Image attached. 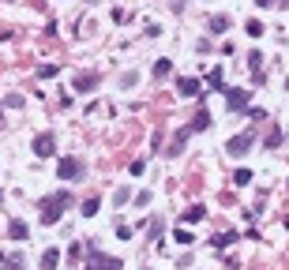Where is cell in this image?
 Listing matches in <instances>:
<instances>
[{"instance_id": "1", "label": "cell", "mask_w": 289, "mask_h": 270, "mask_svg": "<svg viewBox=\"0 0 289 270\" xmlns=\"http://www.w3.org/2000/svg\"><path fill=\"white\" fill-rule=\"evenodd\" d=\"M72 191L68 188H60V191H49V195H42L38 199V214H42V225H56L64 214L72 210Z\"/></svg>"}, {"instance_id": "2", "label": "cell", "mask_w": 289, "mask_h": 270, "mask_svg": "<svg viewBox=\"0 0 289 270\" xmlns=\"http://www.w3.org/2000/svg\"><path fill=\"white\" fill-rule=\"evenodd\" d=\"M252 147H255V131L248 128V131H237L233 139L226 143V154H233V158H244V154L252 150Z\"/></svg>"}, {"instance_id": "3", "label": "cell", "mask_w": 289, "mask_h": 270, "mask_svg": "<svg viewBox=\"0 0 289 270\" xmlns=\"http://www.w3.org/2000/svg\"><path fill=\"white\" fill-rule=\"evenodd\" d=\"M86 270H124V263L117 255H105L98 248H90V255H86Z\"/></svg>"}, {"instance_id": "4", "label": "cell", "mask_w": 289, "mask_h": 270, "mask_svg": "<svg viewBox=\"0 0 289 270\" xmlns=\"http://www.w3.org/2000/svg\"><path fill=\"white\" fill-rule=\"evenodd\" d=\"M221 94H226V109H229V113H244L248 102H252V94H248L244 86H226Z\"/></svg>"}, {"instance_id": "5", "label": "cell", "mask_w": 289, "mask_h": 270, "mask_svg": "<svg viewBox=\"0 0 289 270\" xmlns=\"http://www.w3.org/2000/svg\"><path fill=\"white\" fill-rule=\"evenodd\" d=\"M83 169H86V165H83L79 158H72V154H64V158L56 161V177H60V180H68V184L83 177Z\"/></svg>"}, {"instance_id": "6", "label": "cell", "mask_w": 289, "mask_h": 270, "mask_svg": "<svg viewBox=\"0 0 289 270\" xmlns=\"http://www.w3.org/2000/svg\"><path fill=\"white\" fill-rule=\"evenodd\" d=\"M30 147H34L38 158H56V135H53V131H38Z\"/></svg>"}, {"instance_id": "7", "label": "cell", "mask_w": 289, "mask_h": 270, "mask_svg": "<svg viewBox=\"0 0 289 270\" xmlns=\"http://www.w3.org/2000/svg\"><path fill=\"white\" fill-rule=\"evenodd\" d=\"M177 94L180 98H203V83H199L196 75H180L177 79Z\"/></svg>"}, {"instance_id": "8", "label": "cell", "mask_w": 289, "mask_h": 270, "mask_svg": "<svg viewBox=\"0 0 289 270\" xmlns=\"http://www.w3.org/2000/svg\"><path fill=\"white\" fill-rule=\"evenodd\" d=\"M188 139H191V128L184 124V128H177V135H173V143H169V158H180V154H184V147H188Z\"/></svg>"}, {"instance_id": "9", "label": "cell", "mask_w": 289, "mask_h": 270, "mask_svg": "<svg viewBox=\"0 0 289 270\" xmlns=\"http://www.w3.org/2000/svg\"><path fill=\"white\" fill-rule=\"evenodd\" d=\"M72 86H75V94H90L94 86H98V72H79L72 79Z\"/></svg>"}, {"instance_id": "10", "label": "cell", "mask_w": 289, "mask_h": 270, "mask_svg": "<svg viewBox=\"0 0 289 270\" xmlns=\"http://www.w3.org/2000/svg\"><path fill=\"white\" fill-rule=\"evenodd\" d=\"M188 128H191V135H196V131H207V128H210V109H207V105H203V102H199V109H196V117H191V120H188Z\"/></svg>"}, {"instance_id": "11", "label": "cell", "mask_w": 289, "mask_h": 270, "mask_svg": "<svg viewBox=\"0 0 289 270\" xmlns=\"http://www.w3.org/2000/svg\"><path fill=\"white\" fill-rule=\"evenodd\" d=\"M56 266H60V248H45L38 259V270H56Z\"/></svg>"}, {"instance_id": "12", "label": "cell", "mask_w": 289, "mask_h": 270, "mask_svg": "<svg viewBox=\"0 0 289 270\" xmlns=\"http://www.w3.org/2000/svg\"><path fill=\"white\" fill-rule=\"evenodd\" d=\"M8 237L23 244V240L30 237V229H26V221H23V218H12V221H8Z\"/></svg>"}, {"instance_id": "13", "label": "cell", "mask_w": 289, "mask_h": 270, "mask_svg": "<svg viewBox=\"0 0 289 270\" xmlns=\"http://www.w3.org/2000/svg\"><path fill=\"white\" fill-rule=\"evenodd\" d=\"M203 218H207V207H203V203H191L184 214H180V221H184V225H196V221H203Z\"/></svg>"}, {"instance_id": "14", "label": "cell", "mask_w": 289, "mask_h": 270, "mask_svg": "<svg viewBox=\"0 0 289 270\" xmlns=\"http://www.w3.org/2000/svg\"><path fill=\"white\" fill-rule=\"evenodd\" d=\"M150 75H154V79H169V75H173V60H169V56H158V60L150 64Z\"/></svg>"}, {"instance_id": "15", "label": "cell", "mask_w": 289, "mask_h": 270, "mask_svg": "<svg viewBox=\"0 0 289 270\" xmlns=\"http://www.w3.org/2000/svg\"><path fill=\"white\" fill-rule=\"evenodd\" d=\"M98 210H102V195H86L79 203V214L83 218H98Z\"/></svg>"}, {"instance_id": "16", "label": "cell", "mask_w": 289, "mask_h": 270, "mask_svg": "<svg viewBox=\"0 0 289 270\" xmlns=\"http://www.w3.org/2000/svg\"><path fill=\"white\" fill-rule=\"evenodd\" d=\"M207 86H210V90H226V72H221V64L218 68H210V72H207Z\"/></svg>"}, {"instance_id": "17", "label": "cell", "mask_w": 289, "mask_h": 270, "mask_svg": "<svg viewBox=\"0 0 289 270\" xmlns=\"http://www.w3.org/2000/svg\"><path fill=\"white\" fill-rule=\"evenodd\" d=\"M210 244H214V252H221V248L237 244V233H233V229H226V233H214V240H210Z\"/></svg>"}, {"instance_id": "18", "label": "cell", "mask_w": 289, "mask_h": 270, "mask_svg": "<svg viewBox=\"0 0 289 270\" xmlns=\"http://www.w3.org/2000/svg\"><path fill=\"white\" fill-rule=\"evenodd\" d=\"M0 270H26V259L15 252V255H8L4 263H0Z\"/></svg>"}, {"instance_id": "19", "label": "cell", "mask_w": 289, "mask_h": 270, "mask_svg": "<svg viewBox=\"0 0 289 270\" xmlns=\"http://www.w3.org/2000/svg\"><path fill=\"white\" fill-rule=\"evenodd\" d=\"M229 30V15H210V34H226Z\"/></svg>"}, {"instance_id": "20", "label": "cell", "mask_w": 289, "mask_h": 270, "mask_svg": "<svg viewBox=\"0 0 289 270\" xmlns=\"http://www.w3.org/2000/svg\"><path fill=\"white\" fill-rule=\"evenodd\" d=\"M162 233H166V221H162V218H150V240H154V244H162Z\"/></svg>"}, {"instance_id": "21", "label": "cell", "mask_w": 289, "mask_h": 270, "mask_svg": "<svg viewBox=\"0 0 289 270\" xmlns=\"http://www.w3.org/2000/svg\"><path fill=\"white\" fill-rule=\"evenodd\" d=\"M252 180H255V177H252V169H237V173H233V184H237V188H248Z\"/></svg>"}, {"instance_id": "22", "label": "cell", "mask_w": 289, "mask_h": 270, "mask_svg": "<svg viewBox=\"0 0 289 270\" xmlns=\"http://www.w3.org/2000/svg\"><path fill=\"white\" fill-rule=\"evenodd\" d=\"M60 75V64H38V79H53Z\"/></svg>"}, {"instance_id": "23", "label": "cell", "mask_w": 289, "mask_h": 270, "mask_svg": "<svg viewBox=\"0 0 289 270\" xmlns=\"http://www.w3.org/2000/svg\"><path fill=\"white\" fill-rule=\"evenodd\" d=\"M248 68L255 72V83L263 79V56H259V53H252V56H248Z\"/></svg>"}, {"instance_id": "24", "label": "cell", "mask_w": 289, "mask_h": 270, "mask_svg": "<svg viewBox=\"0 0 289 270\" xmlns=\"http://www.w3.org/2000/svg\"><path fill=\"white\" fill-rule=\"evenodd\" d=\"M244 34H248V38H263V23H259V19H248V23H244Z\"/></svg>"}, {"instance_id": "25", "label": "cell", "mask_w": 289, "mask_h": 270, "mask_svg": "<svg viewBox=\"0 0 289 270\" xmlns=\"http://www.w3.org/2000/svg\"><path fill=\"white\" fill-rule=\"evenodd\" d=\"M132 199V191H128V184H120L117 191H113V203H117V207H124V203Z\"/></svg>"}, {"instance_id": "26", "label": "cell", "mask_w": 289, "mask_h": 270, "mask_svg": "<svg viewBox=\"0 0 289 270\" xmlns=\"http://www.w3.org/2000/svg\"><path fill=\"white\" fill-rule=\"evenodd\" d=\"M282 139H285V135H282V131L274 128L271 135H267V143H263V147H267V150H278V143H282Z\"/></svg>"}, {"instance_id": "27", "label": "cell", "mask_w": 289, "mask_h": 270, "mask_svg": "<svg viewBox=\"0 0 289 270\" xmlns=\"http://www.w3.org/2000/svg\"><path fill=\"white\" fill-rule=\"evenodd\" d=\"M173 240H177V244H196V237H191L188 229H177V233H173Z\"/></svg>"}, {"instance_id": "28", "label": "cell", "mask_w": 289, "mask_h": 270, "mask_svg": "<svg viewBox=\"0 0 289 270\" xmlns=\"http://www.w3.org/2000/svg\"><path fill=\"white\" fill-rule=\"evenodd\" d=\"M4 105H12V109H23V105H26V98H23V94H8V98H4Z\"/></svg>"}, {"instance_id": "29", "label": "cell", "mask_w": 289, "mask_h": 270, "mask_svg": "<svg viewBox=\"0 0 289 270\" xmlns=\"http://www.w3.org/2000/svg\"><path fill=\"white\" fill-rule=\"evenodd\" d=\"M117 237H120V240H132V237H136V229H132V225H124V221H120V225H117Z\"/></svg>"}, {"instance_id": "30", "label": "cell", "mask_w": 289, "mask_h": 270, "mask_svg": "<svg viewBox=\"0 0 289 270\" xmlns=\"http://www.w3.org/2000/svg\"><path fill=\"white\" fill-rule=\"evenodd\" d=\"M143 169H147V161H143V158H136V161H132V165H128V173H132V177H139Z\"/></svg>"}, {"instance_id": "31", "label": "cell", "mask_w": 289, "mask_h": 270, "mask_svg": "<svg viewBox=\"0 0 289 270\" xmlns=\"http://www.w3.org/2000/svg\"><path fill=\"white\" fill-rule=\"evenodd\" d=\"M150 199H154V191H139V195H136V207H150Z\"/></svg>"}, {"instance_id": "32", "label": "cell", "mask_w": 289, "mask_h": 270, "mask_svg": "<svg viewBox=\"0 0 289 270\" xmlns=\"http://www.w3.org/2000/svg\"><path fill=\"white\" fill-rule=\"evenodd\" d=\"M139 83V75L136 72H128V75H120V86H136Z\"/></svg>"}, {"instance_id": "33", "label": "cell", "mask_w": 289, "mask_h": 270, "mask_svg": "<svg viewBox=\"0 0 289 270\" xmlns=\"http://www.w3.org/2000/svg\"><path fill=\"white\" fill-rule=\"evenodd\" d=\"M83 255V244H68V259H79Z\"/></svg>"}, {"instance_id": "34", "label": "cell", "mask_w": 289, "mask_h": 270, "mask_svg": "<svg viewBox=\"0 0 289 270\" xmlns=\"http://www.w3.org/2000/svg\"><path fill=\"white\" fill-rule=\"evenodd\" d=\"M259 8H278V0H255Z\"/></svg>"}, {"instance_id": "35", "label": "cell", "mask_w": 289, "mask_h": 270, "mask_svg": "<svg viewBox=\"0 0 289 270\" xmlns=\"http://www.w3.org/2000/svg\"><path fill=\"white\" fill-rule=\"evenodd\" d=\"M0 128H4V102H0Z\"/></svg>"}, {"instance_id": "36", "label": "cell", "mask_w": 289, "mask_h": 270, "mask_svg": "<svg viewBox=\"0 0 289 270\" xmlns=\"http://www.w3.org/2000/svg\"><path fill=\"white\" fill-rule=\"evenodd\" d=\"M278 8H289V0H278Z\"/></svg>"}]
</instances>
